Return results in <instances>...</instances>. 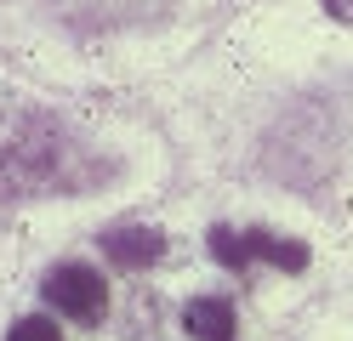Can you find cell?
<instances>
[{"mask_svg": "<svg viewBox=\"0 0 353 341\" xmlns=\"http://www.w3.org/2000/svg\"><path fill=\"white\" fill-rule=\"evenodd\" d=\"M0 176L23 194H40V188H80L92 171L80 165V148L57 125V114L29 103L23 91L0 85Z\"/></svg>", "mask_w": 353, "mask_h": 341, "instance_id": "cell-1", "label": "cell"}, {"mask_svg": "<svg viewBox=\"0 0 353 341\" xmlns=\"http://www.w3.org/2000/svg\"><path fill=\"white\" fill-rule=\"evenodd\" d=\"M211 256L228 273H251L256 262H268L279 273H302L307 267V245L268 234V227H211Z\"/></svg>", "mask_w": 353, "mask_h": 341, "instance_id": "cell-2", "label": "cell"}, {"mask_svg": "<svg viewBox=\"0 0 353 341\" xmlns=\"http://www.w3.org/2000/svg\"><path fill=\"white\" fill-rule=\"evenodd\" d=\"M46 302H52L63 318H74V324H97L103 307H108L103 273L85 267V262H63V267H52V273H46Z\"/></svg>", "mask_w": 353, "mask_h": 341, "instance_id": "cell-3", "label": "cell"}, {"mask_svg": "<svg viewBox=\"0 0 353 341\" xmlns=\"http://www.w3.org/2000/svg\"><path fill=\"white\" fill-rule=\"evenodd\" d=\"M103 256L125 267V273H143L165 256V239L154 234V227H114V234H103Z\"/></svg>", "mask_w": 353, "mask_h": 341, "instance_id": "cell-4", "label": "cell"}, {"mask_svg": "<svg viewBox=\"0 0 353 341\" xmlns=\"http://www.w3.org/2000/svg\"><path fill=\"white\" fill-rule=\"evenodd\" d=\"M183 330L194 341H234V302L228 296H194L183 307Z\"/></svg>", "mask_w": 353, "mask_h": 341, "instance_id": "cell-5", "label": "cell"}, {"mask_svg": "<svg viewBox=\"0 0 353 341\" xmlns=\"http://www.w3.org/2000/svg\"><path fill=\"white\" fill-rule=\"evenodd\" d=\"M6 341H63V330L52 324V318H23V324H12Z\"/></svg>", "mask_w": 353, "mask_h": 341, "instance_id": "cell-6", "label": "cell"}, {"mask_svg": "<svg viewBox=\"0 0 353 341\" xmlns=\"http://www.w3.org/2000/svg\"><path fill=\"white\" fill-rule=\"evenodd\" d=\"M325 12L342 17V23H353V0H325Z\"/></svg>", "mask_w": 353, "mask_h": 341, "instance_id": "cell-7", "label": "cell"}]
</instances>
